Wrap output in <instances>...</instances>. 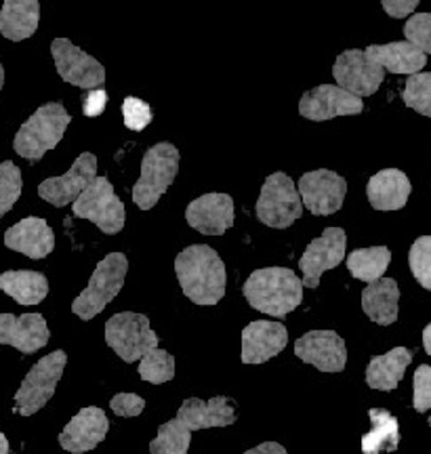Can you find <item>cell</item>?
Returning <instances> with one entry per match:
<instances>
[{
	"mask_svg": "<svg viewBox=\"0 0 431 454\" xmlns=\"http://www.w3.org/2000/svg\"><path fill=\"white\" fill-rule=\"evenodd\" d=\"M181 291L192 303L215 305L225 297L228 274L223 261L207 244H192L175 259Z\"/></svg>",
	"mask_w": 431,
	"mask_h": 454,
	"instance_id": "6da1fadb",
	"label": "cell"
},
{
	"mask_svg": "<svg viewBox=\"0 0 431 454\" xmlns=\"http://www.w3.org/2000/svg\"><path fill=\"white\" fill-rule=\"evenodd\" d=\"M253 309L271 317H286L303 301V284L288 268L255 270L242 286Z\"/></svg>",
	"mask_w": 431,
	"mask_h": 454,
	"instance_id": "7a4b0ae2",
	"label": "cell"
},
{
	"mask_svg": "<svg viewBox=\"0 0 431 454\" xmlns=\"http://www.w3.org/2000/svg\"><path fill=\"white\" fill-rule=\"evenodd\" d=\"M70 122V112L58 101L38 107L17 130L13 139L15 152L26 160L38 162L47 152L58 147Z\"/></svg>",
	"mask_w": 431,
	"mask_h": 454,
	"instance_id": "3957f363",
	"label": "cell"
},
{
	"mask_svg": "<svg viewBox=\"0 0 431 454\" xmlns=\"http://www.w3.org/2000/svg\"><path fill=\"white\" fill-rule=\"evenodd\" d=\"M129 271V259L122 253H110L98 263L90 276L89 286L74 299L72 311L81 320L89 322L107 308L112 299L122 291L124 278Z\"/></svg>",
	"mask_w": 431,
	"mask_h": 454,
	"instance_id": "277c9868",
	"label": "cell"
},
{
	"mask_svg": "<svg viewBox=\"0 0 431 454\" xmlns=\"http://www.w3.org/2000/svg\"><path fill=\"white\" fill-rule=\"evenodd\" d=\"M179 173V150L173 144H156L144 154L141 160V177L133 185V202L141 211L156 207L168 185Z\"/></svg>",
	"mask_w": 431,
	"mask_h": 454,
	"instance_id": "5b68a950",
	"label": "cell"
},
{
	"mask_svg": "<svg viewBox=\"0 0 431 454\" xmlns=\"http://www.w3.org/2000/svg\"><path fill=\"white\" fill-rule=\"evenodd\" d=\"M303 202L297 185L286 173H274L261 185L257 200V219L274 230H286L302 219Z\"/></svg>",
	"mask_w": 431,
	"mask_h": 454,
	"instance_id": "8992f818",
	"label": "cell"
},
{
	"mask_svg": "<svg viewBox=\"0 0 431 454\" xmlns=\"http://www.w3.org/2000/svg\"><path fill=\"white\" fill-rule=\"evenodd\" d=\"M67 364L66 351H53V354L44 356L43 360H38L36 364L30 368V372L26 374L24 383L17 389L15 394V412H20L21 417H32L47 402L53 397L55 387H58L61 374Z\"/></svg>",
	"mask_w": 431,
	"mask_h": 454,
	"instance_id": "52a82bcc",
	"label": "cell"
},
{
	"mask_svg": "<svg viewBox=\"0 0 431 454\" xmlns=\"http://www.w3.org/2000/svg\"><path fill=\"white\" fill-rule=\"evenodd\" d=\"M106 343L130 364L158 348V334L150 328L147 316L121 311L106 322Z\"/></svg>",
	"mask_w": 431,
	"mask_h": 454,
	"instance_id": "ba28073f",
	"label": "cell"
},
{
	"mask_svg": "<svg viewBox=\"0 0 431 454\" xmlns=\"http://www.w3.org/2000/svg\"><path fill=\"white\" fill-rule=\"evenodd\" d=\"M74 215L81 219H89L99 227L104 234H118L124 227V204L116 196L114 185L107 177H95L87 190L74 202Z\"/></svg>",
	"mask_w": 431,
	"mask_h": 454,
	"instance_id": "9c48e42d",
	"label": "cell"
},
{
	"mask_svg": "<svg viewBox=\"0 0 431 454\" xmlns=\"http://www.w3.org/2000/svg\"><path fill=\"white\" fill-rule=\"evenodd\" d=\"M299 196L308 207V211L316 217H326L341 211L345 194H348V181L334 170L317 168L305 173L299 179Z\"/></svg>",
	"mask_w": 431,
	"mask_h": 454,
	"instance_id": "30bf717a",
	"label": "cell"
},
{
	"mask_svg": "<svg viewBox=\"0 0 431 454\" xmlns=\"http://www.w3.org/2000/svg\"><path fill=\"white\" fill-rule=\"evenodd\" d=\"M51 53L58 74L67 84L93 90L101 89V84L106 82V67L82 49L74 47L67 38H55L51 43Z\"/></svg>",
	"mask_w": 431,
	"mask_h": 454,
	"instance_id": "8fae6325",
	"label": "cell"
},
{
	"mask_svg": "<svg viewBox=\"0 0 431 454\" xmlns=\"http://www.w3.org/2000/svg\"><path fill=\"white\" fill-rule=\"evenodd\" d=\"M337 87H341L356 98H368L374 95L383 84L385 70L368 59L364 51L348 49L337 57L333 67Z\"/></svg>",
	"mask_w": 431,
	"mask_h": 454,
	"instance_id": "7c38bea8",
	"label": "cell"
},
{
	"mask_svg": "<svg viewBox=\"0 0 431 454\" xmlns=\"http://www.w3.org/2000/svg\"><path fill=\"white\" fill-rule=\"evenodd\" d=\"M345 244H348V236L341 227H326L322 236L310 242L303 257L299 259V270L303 271V286H320L322 274L337 268L345 259Z\"/></svg>",
	"mask_w": 431,
	"mask_h": 454,
	"instance_id": "4fadbf2b",
	"label": "cell"
},
{
	"mask_svg": "<svg viewBox=\"0 0 431 454\" xmlns=\"http://www.w3.org/2000/svg\"><path fill=\"white\" fill-rule=\"evenodd\" d=\"M362 112H364L362 99L337 84H320V87L305 90L299 101V114L314 122L333 121L337 116H356Z\"/></svg>",
	"mask_w": 431,
	"mask_h": 454,
	"instance_id": "5bb4252c",
	"label": "cell"
},
{
	"mask_svg": "<svg viewBox=\"0 0 431 454\" xmlns=\"http://www.w3.org/2000/svg\"><path fill=\"white\" fill-rule=\"evenodd\" d=\"M95 177H98V158L90 152H84L74 160L72 168L67 170L64 177L44 179L38 185V196L53 204V207L64 208L67 204L76 202L78 196L87 190Z\"/></svg>",
	"mask_w": 431,
	"mask_h": 454,
	"instance_id": "9a60e30c",
	"label": "cell"
},
{
	"mask_svg": "<svg viewBox=\"0 0 431 454\" xmlns=\"http://www.w3.org/2000/svg\"><path fill=\"white\" fill-rule=\"evenodd\" d=\"M294 354L322 372H341L348 364L345 340L334 331H310L294 343Z\"/></svg>",
	"mask_w": 431,
	"mask_h": 454,
	"instance_id": "2e32d148",
	"label": "cell"
},
{
	"mask_svg": "<svg viewBox=\"0 0 431 454\" xmlns=\"http://www.w3.org/2000/svg\"><path fill=\"white\" fill-rule=\"evenodd\" d=\"M185 219L204 236H223L234 225V200L228 194H204L187 204Z\"/></svg>",
	"mask_w": 431,
	"mask_h": 454,
	"instance_id": "e0dca14e",
	"label": "cell"
},
{
	"mask_svg": "<svg viewBox=\"0 0 431 454\" xmlns=\"http://www.w3.org/2000/svg\"><path fill=\"white\" fill-rule=\"evenodd\" d=\"M110 421L101 408H82L59 434V444L72 454H82L98 448L106 440Z\"/></svg>",
	"mask_w": 431,
	"mask_h": 454,
	"instance_id": "ac0fdd59",
	"label": "cell"
},
{
	"mask_svg": "<svg viewBox=\"0 0 431 454\" xmlns=\"http://www.w3.org/2000/svg\"><path fill=\"white\" fill-rule=\"evenodd\" d=\"M49 339L51 331L41 314H0V345H11L21 354H36Z\"/></svg>",
	"mask_w": 431,
	"mask_h": 454,
	"instance_id": "d6986e66",
	"label": "cell"
},
{
	"mask_svg": "<svg viewBox=\"0 0 431 454\" xmlns=\"http://www.w3.org/2000/svg\"><path fill=\"white\" fill-rule=\"evenodd\" d=\"M288 343V331L282 322L257 320L242 331V362L263 364L282 354Z\"/></svg>",
	"mask_w": 431,
	"mask_h": 454,
	"instance_id": "ffe728a7",
	"label": "cell"
},
{
	"mask_svg": "<svg viewBox=\"0 0 431 454\" xmlns=\"http://www.w3.org/2000/svg\"><path fill=\"white\" fill-rule=\"evenodd\" d=\"M175 419H179L190 431L228 427V425L236 423V408L234 402L225 395H215L208 402L200 400V397H187Z\"/></svg>",
	"mask_w": 431,
	"mask_h": 454,
	"instance_id": "44dd1931",
	"label": "cell"
},
{
	"mask_svg": "<svg viewBox=\"0 0 431 454\" xmlns=\"http://www.w3.org/2000/svg\"><path fill=\"white\" fill-rule=\"evenodd\" d=\"M4 247L30 259H44L53 253L55 234L41 217H26L4 231Z\"/></svg>",
	"mask_w": 431,
	"mask_h": 454,
	"instance_id": "7402d4cb",
	"label": "cell"
},
{
	"mask_svg": "<svg viewBox=\"0 0 431 454\" xmlns=\"http://www.w3.org/2000/svg\"><path fill=\"white\" fill-rule=\"evenodd\" d=\"M411 181L398 168H383L368 179V202L374 211H400L411 196Z\"/></svg>",
	"mask_w": 431,
	"mask_h": 454,
	"instance_id": "603a6c76",
	"label": "cell"
},
{
	"mask_svg": "<svg viewBox=\"0 0 431 454\" xmlns=\"http://www.w3.org/2000/svg\"><path fill=\"white\" fill-rule=\"evenodd\" d=\"M364 55L391 74H408V76H415V74L421 72V67L427 66V55L421 53V51L412 47V44L406 41L389 44H371V47H366Z\"/></svg>",
	"mask_w": 431,
	"mask_h": 454,
	"instance_id": "cb8c5ba5",
	"label": "cell"
},
{
	"mask_svg": "<svg viewBox=\"0 0 431 454\" xmlns=\"http://www.w3.org/2000/svg\"><path fill=\"white\" fill-rule=\"evenodd\" d=\"M398 303H400V288L398 282L391 278L368 284L362 293V309L372 322L381 326H389L398 320Z\"/></svg>",
	"mask_w": 431,
	"mask_h": 454,
	"instance_id": "d4e9b609",
	"label": "cell"
},
{
	"mask_svg": "<svg viewBox=\"0 0 431 454\" xmlns=\"http://www.w3.org/2000/svg\"><path fill=\"white\" fill-rule=\"evenodd\" d=\"M41 21L38 0H7L0 9V34L9 41L20 43L36 32Z\"/></svg>",
	"mask_w": 431,
	"mask_h": 454,
	"instance_id": "484cf974",
	"label": "cell"
},
{
	"mask_svg": "<svg viewBox=\"0 0 431 454\" xmlns=\"http://www.w3.org/2000/svg\"><path fill=\"white\" fill-rule=\"evenodd\" d=\"M412 362V351L406 348H396L383 356L371 357L366 368L368 387L379 391H394L398 387L408 364Z\"/></svg>",
	"mask_w": 431,
	"mask_h": 454,
	"instance_id": "4316f807",
	"label": "cell"
},
{
	"mask_svg": "<svg viewBox=\"0 0 431 454\" xmlns=\"http://www.w3.org/2000/svg\"><path fill=\"white\" fill-rule=\"evenodd\" d=\"M0 291L20 305H38L47 299L49 280L41 271L15 270L0 274Z\"/></svg>",
	"mask_w": 431,
	"mask_h": 454,
	"instance_id": "83f0119b",
	"label": "cell"
},
{
	"mask_svg": "<svg viewBox=\"0 0 431 454\" xmlns=\"http://www.w3.org/2000/svg\"><path fill=\"white\" fill-rule=\"evenodd\" d=\"M371 419V431L362 435V452L364 454H381L396 452L400 446V423L385 408H371L368 411Z\"/></svg>",
	"mask_w": 431,
	"mask_h": 454,
	"instance_id": "f1b7e54d",
	"label": "cell"
},
{
	"mask_svg": "<svg viewBox=\"0 0 431 454\" xmlns=\"http://www.w3.org/2000/svg\"><path fill=\"white\" fill-rule=\"evenodd\" d=\"M391 253L388 247H372V248H356L348 257V270L356 280L362 282H377L381 280L385 270L389 268Z\"/></svg>",
	"mask_w": 431,
	"mask_h": 454,
	"instance_id": "f546056e",
	"label": "cell"
},
{
	"mask_svg": "<svg viewBox=\"0 0 431 454\" xmlns=\"http://www.w3.org/2000/svg\"><path fill=\"white\" fill-rule=\"evenodd\" d=\"M192 431L179 419L167 421L158 427L156 440L150 442V454H187Z\"/></svg>",
	"mask_w": 431,
	"mask_h": 454,
	"instance_id": "4dcf8cb0",
	"label": "cell"
},
{
	"mask_svg": "<svg viewBox=\"0 0 431 454\" xmlns=\"http://www.w3.org/2000/svg\"><path fill=\"white\" fill-rule=\"evenodd\" d=\"M139 377L152 385H162L175 377V357L161 348L147 351L139 362Z\"/></svg>",
	"mask_w": 431,
	"mask_h": 454,
	"instance_id": "1f68e13d",
	"label": "cell"
},
{
	"mask_svg": "<svg viewBox=\"0 0 431 454\" xmlns=\"http://www.w3.org/2000/svg\"><path fill=\"white\" fill-rule=\"evenodd\" d=\"M402 99L408 107L431 118V72H419L415 76H408Z\"/></svg>",
	"mask_w": 431,
	"mask_h": 454,
	"instance_id": "d6a6232c",
	"label": "cell"
},
{
	"mask_svg": "<svg viewBox=\"0 0 431 454\" xmlns=\"http://www.w3.org/2000/svg\"><path fill=\"white\" fill-rule=\"evenodd\" d=\"M21 170L11 160L0 162V219L7 215L21 196Z\"/></svg>",
	"mask_w": 431,
	"mask_h": 454,
	"instance_id": "836d02e7",
	"label": "cell"
},
{
	"mask_svg": "<svg viewBox=\"0 0 431 454\" xmlns=\"http://www.w3.org/2000/svg\"><path fill=\"white\" fill-rule=\"evenodd\" d=\"M408 263L417 282L431 291V236H421L415 240L408 254Z\"/></svg>",
	"mask_w": 431,
	"mask_h": 454,
	"instance_id": "e575fe53",
	"label": "cell"
},
{
	"mask_svg": "<svg viewBox=\"0 0 431 454\" xmlns=\"http://www.w3.org/2000/svg\"><path fill=\"white\" fill-rule=\"evenodd\" d=\"M406 43L417 47L421 53L431 55V15L429 13H415L408 17L406 26Z\"/></svg>",
	"mask_w": 431,
	"mask_h": 454,
	"instance_id": "d590c367",
	"label": "cell"
},
{
	"mask_svg": "<svg viewBox=\"0 0 431 454\" xmlns=\"http://www.w3.org/2000/svg\"><path fill=\"white\" fill-rule=\"evenodd\" d=\"M124 127L130 130H144L152 122V107L139 98H127L122 101Z\"/></svg>",
	"mask_w": 431,
	"mask_h": 454,
	"instance_id": "8d00e7d4",
	"label": "cell"
},
{
	"mask_svg": "<svg viewBox=\"0 0 431 454\" xmlns=\"http://www.w3.org/2000/svg\"><path fill=\"white\" fill-rule=\"evenodd\" d=\"M412 406L417 412H427L431 408V366L421 364L415 372V397Z\"/></svg>",
	"mask_w": 431,
	"mask_h": 454,
	"instance_id": "74e56055",
	"label": "cell"
},
{
	"mask_svg": "<svg viewBox=\"0 0 431 454\" xmlns=\"http://www.w3.org/2000/svg\"><path fill=\"white\" fill-rule=\"evenodd\" d=\"M110 408L118 417H139L145 408V400L135 394H116L112 397Z\"/></svg>",
	"mask_w": 431,
	"mask_h": 454,
	"instance_id": "f35d334b",
	"label": "cell"
},
{
	"mask_svg": "<svg viewBox=\"0 0 431 454\" xmlns=\"http://www.w3.org/2000/svg\"><path fill=\"white\" fill-rule=\"evenodd\" d=\"M106 104H107V93L104 89L89 90L87 98L82 99V114H84V116H90V118L99 116V114H104Z\"/></svg>",
	"mask_w": 431,
	"mask_h": 454,
	"instance_id": "ab89813d",
	"label": "cell"
},
{
	"mask_svg": "<svg viewBox=\"0 0 431 454\" xmlns=\"http://www.w3.org/2000/svg\"><path fill=\"white\" fill-rule=\"evenodd\" d=\"M419 7V0H383V9L388 11L389 17H408Z\"/></svg>",
	"mask_w": 431,
	"mask_h": 454,
	"instance_id": "60d3db41",
	"label": "cell"
},
{
	"mask_svg": "<svg viewBox=\"0 0 431 454\" xmlns=\"http://www.w3.org/2000/svg\"><path fill=\"white\" fill-rule=\"evenodd\" d=\"M245 454H286L285 446H280L278 442H263V444L251 448Z\"/></svg>",
	"mask_w": 431,
	"mask_h": 454,
	"instance_id": "b9f144b4",
	"label": "cell"
},
{
	"mask_svg": "<svg viewBox=\"0 0 431 454\" xmlns=\"http://www.w3.org/2000/svg\"><path fill=\"white\" fill-rule=\"evenodd\" d=\"M423 348L431 356V322L425 326V331H423Z\"/></svg>",
	"mask_w": 431,
	"mask_h": 454,
	"instance_id": "7bdbcfd3",
	"label": "cell"
},
{
	"mask_svg": "<svg viewBox=\"0 0 431 454\" xmlns=\"http://www.w3.org/2000/svg\"><path fill=\"white\" fill-rule=\"evenodd\" d=\"M0 454H9V440L4 438L3 431H0Z\"/></svg>",
	"mask_w": 431,
	"mask_h": 454,
	"instance_id": "ee69618b",
	"label": "cell"
},
{
	"mask_svg": "<svg viewBox=\"0 0 431 454\" xmlns=\"http://www.w3.org/2000/svg\"><path fill=\"white\" fill-rule=\"evenodd\" d=\"M3 84H4V67L0 64V90H3Z\"/></svg>",
	"mask_w": 431,
	"mask_h": 454,
	"instance_id": "f6af8a7d",
	"label": "cell"
},
{
	"mask_svg": "<svg viewBox=\"0 0 431 454\" xmlns=\"http://www.w3.org/2000/svg\"><path fill=\"white\" fill-rule=\"evenodd\" d=\"M429 427H431V414H429Z\"/></svg>",
	"mask_w": 431,
	"mask_h": 454,
	"instance_id": "bcb514c9",
	"label": "cell"
}]
</instances>
